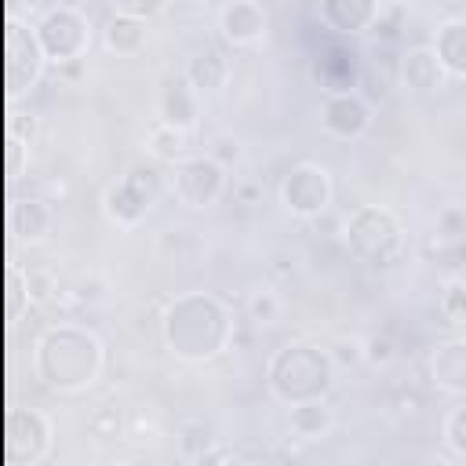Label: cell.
Instances as JSON below:
<instances>
[{
    "label": "cell",
    "mask_w": 466,
    "mask_h": 466,
    "mask_svg": "<svg viewBox=\"0 0 466 466\" xmlns=\"http://www.w3.org/2000/svg\"><path fill=\"white\" fill-rule=\"evenodd\" d=\"M160 339L178 360H215L233 342V309L211 291H182L160 317Z\"/></svg>",
    "instance_id": "6da1fadb"
},
{
    "label": "cell",
    "mask_w": 466,
    "mask_h": 466,
    "mask_svg": "<svg viewBox=\"0 0 466 466\" xmlns=\"http://www.w3.org/2000/svg\"><path fill=\"white\" fill-rule=\"evenodd\" d=\"M397 357H400V350H397V339H393L390 331H375V335L364 339V364H368V368L382 371V368H390Z\"/></svg>",
    "instance_id": "484cf974"
},
{
    "label": "cell",
    "mask_w": 466,
    "mask_h": 466,
    "mask_svg": "<svg viewBox=\"0 0 466 466\" xmlns=\"http://www.w3.org/2000/svg\"><path fill=\"white\" fill-rule=\"evenodd\" d=\"M331 430H335V408L328 404V397L288 404V433L295 441L313 444V441H324Z\"/></svg>",
    "instance_id": "ac0fdd59"
},
{
    "label": "cell",
    "mask_w": 466,
    "mask_h": 466,
    "mask_svg": "<svg viewBox=\"0 0 466 466\" xmlns=\"http://www.w3.org/2000/svg\"><path fill=\"white\" fill-rule=\"evenodd\" d=\"M175 444H178V459L182 462H200L215 448V430L208 422H182Z\"/></svg>",
    "instance_id": "cb8c5ba5"
},
{
    "label": "cell",
    "mask_w": 466,
    "mask_h": 466,
    "mask_svg": "<svg viewBox=\"0 0 466 466\" xmlns=\"http://www.w3.org/2000/svg\"><path fill=\"white\" fill-rule=\"evenodd\" d=\"M226 178L229 167H222L211 153H197V157H182L171 171V193L182 208H211L218 204V197L226 193Z\"/></svg>",
    "instance_id": "8992f818"
},
{
    "label": "cell",
    "mask_w": 466,
    "mask_h": 466,
    "mask_svg": "<svg viewBox=\"0 0 466 466\" xmlns=\"http://www.w3.org/2000/svg\"><path fill=\"white\" fill-rule=\"evenodd\" d=\"M208 153H211L222 167H237V164L244 160V142H240L237 135H215L211 146H208Z\"/></svg>",
    "instance_id": "83f0119b"
},
{
    "label": "cell",
    "mask_w": 466,
    "mask_h": 466,
    "mask_svg": "<svg viewBox=\"0 0 466 466\" xmlns=\"http://www.w3.org/2000/svg\"><path fill=\"white\" fill-rule=\"evenodd\" d=\"M346 248L353 258H360L364 266H375V269H386L400 258L404 251V226L400 218L382 208V204H364L357 208L350 218H346Z\"/></svg>",
    "instance_id": "277c9868"
},
{
    "label": "cell",
    "mask_w": 466,
    "mask_h": 466,
    "mask_svg": "<svg viewBox=\"0 0 466 466\" xmlns=\"http://www.w3.org/2000/svg\"><path fill=\"white\" fill-rule=\"evenodd\" d=\"M284 295L277 291V288H269V284H258V288H251L248 291V299H244V313H248V320L255 324V328H273V324H280L284 320Z\"/></svg>",
    "instance_id": "7402d4cb"
},
{
    "label": "cell",
    "mask_w": 466,
    "mask_h": 466,
    "mask_svg": "<svg viewBox=\"0 0 466 466\" xmlns=\"http://www.w3.org/2000/svg\"><path fill=\"white\" fill-rule=\"evenodd\" d=\"M328 353H331V360H335V368H353V364H360L364 360V339H335L331 346H328Z\"/></svg>",
    "instance_id": "f1b7e54d"
},
{
    "label": "cell",
    "mask_w": 466,
    "mask_h": 466,
    "mask_svg": "<svg viewBox=\"0 0 466 466\" xmlns=\"http://www.w3.org/2000/svg\"><path fill=\"white\" fill-rule=\"evenodd\" d=\"M47 69V55L40 47L36 29L15 25L7 33V84L15 91H33Z\"/></svg>",
    "instance_id": "8fae6325"
},
{
    "label": "cell",
    "mask_w": 466,
    "mask_h": 466,
    "mask_svg": "<svg viewBox=\"0 0 466 466\" xmlns=\"http://www.w3.org/2000/svg\"><path fill=\"white\" fill-rule=\"evenodd\" d=\"M269 15L258 0H229L218 11V36L229 47H255L266 40Z\"/></svg>",
    "instance_id": "7c38bea8"
},
{
    "label": "cell",
    "mask_w": 466,
    "mask_h": 466,
    "mask_svg": "<svg viewBox=\"0 0 466 466\" xmlns=\"http://www.w3.org/2000/svg\"><path fill=\"white\" fill-rule=\"evenodd\" d=\"M171 0H109L113 15H135V18H157Z\"/></svg>",
    "instance_id": "f546056e"
},
{
    "label": "cell",
    "mask_w": 466,
    "mask_h": 466,
    "mask_svg": "<svg viewBox=\"0 0 466 466\" xmlns=\"http://www.w3.org/2000/svg\"><path fill=\"white\" fill-rule=\"evenodd\" d=\"M36 36H40V47L47 55V62L55 66H69V62H80L95 40L91 33V18L73 7V4H51L36 15L33 22Z\"/></svg>",
    "instance_id": "5b68a950"
},
{
    "label": "cell",
    "mask_w": 466,
    "mask_h": 466,
    "mask_svg": "<svg viewBox=\"0 0 466 466\" xmlns=\"http://www.w3.org/2000/svg\"><path fill=\"white\" fill-rule=\"evenodd\" d=\"M106 364L102 339L84 324H51L33 346V368L36 379L55 393H80L95 386Z\"/></svg>",
    "instance_id": "7a4b0ae2"
},
{
    "label": "cell",
    "mask_w": 466,
    "mask_h": 466,
    "mask_svg": "<svg viewBox=\"0 0 466 466\" xmlns=\"http://www.w3.org/2000/svg\"><path fill=\"white\" fill-rule=\"evenodd\" d=\"M146 36H149L146 18H135V15H113V18L102 25V44H106V51L116 55V58L138 55V51L146 47Z\"/></svg>",
    "instance_id": "ffe728a7"
},
{
    "label": "cell",
    "mask_w": 466,
    "mask_h": 466,
    "mask_svg": "<svg viewBox=\"0 0 466 466\" xmlns=\"http://www.w3.org/2000/svg\"><path fill=\"white\" fill-rule=\"evenodd\" d=\"M444 66L448 76L466 80V18H444L433 29V44H430Z\"/></svg>",
    "instance_id": "d6986e66"
},
{
    "label": "cell",
    "mask_w": 466,
    "mask_h": 466,
    "mask_svg": "<svg viewBox=\"0 0 466 466\" xmlns=\"http://www.w3.org/2000/svg\"><path fill=\"white\" fill-rule=\"evenodd\" d=\"M51 419L40 408H11L7 411V455L15 466H36L51 451Z\"/></svg>",
    "instance_id": "9c48e42d"
},
{
    "label": "cell",
    "mask_w": 466,
    "mask_h": 466,
    "mask_svg": "<svg viewBox=\"0 0 466 466\" xmlns=\"http://www.w3.org/2000/svg\"><path fill=\"white\" fill-rule=\"evenodd\" d=\"M397 76H400V84H404L408 91H415V95H433V91H441L444 80H448V73H444L437 51H433L430 44L408 47V51L400 55Z\"/></svg>",
    "instance_id": "5bb4252c"
},
{
    "label": "cell",
    "mask_w": 466,
    "mask_h": 466,
    "mask_svg": "<svg viewBox=\"0 0 466 466\" xmlns=\"http://www.w3.org/2000/svg\"><path fill=\"white\" fill-rule=\"evenodd\" d=\"M229 76H233V62L226 55V47H218V44L197 47L193 58L186 62V80L197 95H222Z\"/></svg>",
    "instance_id": "4fadbf2b"
},
{
    "label": "cell",
    "mask_w": 466,
    "mask_h": 466,
    "mask_svg": "<svg viewBox=\"0 0 466 466\" xmlns=\"http://www.w3.org/2000/svg\"><path fill=\"white\" fill-rule=\"evenodd\" d=\"M186 4H204V0H186Z\"/></svg>",
    "instance_id": "1f68e13d"
},
{
    "label": "cell",
    "mask_w": 466,
    "mask_h": 466,
    "mask_svg": "<svg viewBox=\"0 0 466 466\" xmlns=\"http://www.w3.org/2000/svg\"><path fill=\"white\" fill-rule=\"evenodd\" d=\"M441 313L451 320V324H466V280H448L444 291H441Z\"/></svg>",
    "instance_id": "4316f807"
},
{
    "label": "cell",
    "mask_w": 466,
    "mask_h": 466,
    "mask_svg": "<svg viewBox=\"0 0 466 466\" xmlns=\"http://www.w3.org/2000/svg\"><path fill=\"white\" fill-rule=\"evenodd\" d=\"M441 441L455 459H466V400L455 404L441 422Z\"/></svg>",
    "instance_id": "d4e9b609"
},
{
    "label": "cell",
    "mask_w": 466,
    "mask_h": 466,
    "mask_svg": "<svg viewBox=\"0 0 466 466\" xmlns=\"http://www.w3.org/2000/svg\"><path fill=\"white\" fill-rule=\"evenodd\" d=\"M317 7H320V22L346 36L375 29L382 15V0H317Z\"/></svg>",
    "instance_id": "9a60e30c"
},
{
    "label": "cell",
    "mask_w": 466,
    "mask_h": 466,
    "mask_svg": "<svg viewBox=\"0 0 466 466\" xmlns=\"http://www.w3.org/2000/svg\"><path fill=\"white\" fill-rule=\"evenodd\" d=\"M320 127L339 142H353L371 127V106L357 91H328L320 102Z\"/></svg>",
    "instance_id": "30bf717a"
},
{
    "label": "cell",
    "mask_w": 466,
    "mask_h": 466,
    "mask_svg": "<svg viewBox=\"0 0 466 466\" xmlns=\"http://www.w3.org/2000/svg\"><path fill=\"white\" fill-rule=\"evenodd\" d=\"M197 98H200V95L189 87L186 76H182V80H167V84L160 87V95H157V116H160L164 124L178 127V131H193L197 120H200V102H197Z\"/></svg>",
    "instance_id": "e0dca14e"
},
{
    "label": "cell",
    "mask_w": 466,
    "mask_h": 466,
    "mask_svg": "<svg viewBox=\"0 0 466 466\" xmlns=\"http://www.w3.org/2000/svg\"><path fill=\"white\" fill-rule=\"evenodd\" d=\"M280 204L295 218H320L331 208V175L317 160H299L280 178Z\"/></svg>",
    "instance_id": "52a82bcc"
},
{
    "label": "cell",
    "mask_w": 466,
    "mask_h": 466,
    "mask_svg": "<svg viewBox=\"0 0 466 466\" xmlns=\"http://www.w3.org/2000/svg\"><path fill=\"white\" fill-rule=\"evenodd\" d=\"M153 197H157V178H153V171L135 167V171H127L120 182H113V186L106 189L102 211H106V218H109L113 226L131 229V226H138V222L149 215Z\"/></svg>",
    "instance_id": "ba28073f"
},
{
    "label": "cell",
    "mask_w": 466,
    "mask_h": 466,
    "mask_svg": "<svg viewBox=\"0 0 466 466\" xmlns=\"http://www.w3.org/2000/svg\"><path fill=\"white\" fill-rule=\"evenodd\" d=\"M430 379L441 393L466 397V339H444L430 353Z\"/></svg>",
    "instance_id": "2e32d148"
},
{
    "label": "cell",
    "mask_w": 466,
    "mask_h": 466,
    "mask_svg": "<svg viewBox=\"0 0 466 466\" xmlns=\"http://www.w3.org/2000/svg\"><path fill=\"white\" fill-rule=\"evenodd\" d=\"M186 135H189V131H178V127L157 120V124L149 127V135H146V146H149V153H153L157 160L178 164V160L186 157Z\"/></svg>",
    "instance_id": "603a6c76"
},
{
    "label": "cell",
    "mask_w": 466,
    "mask_h": 466,
    "mask_svg": "<svg viewBox=\"0 0 466 466\" xmlns=\"http://www.w3.org/2000/svg\"><path fill=\"white\" fill-rule=\"evenodd\" d=\"M335 360L317 342H288L266 364V386L280 404L328 397L335 386Z\"/></svg>",
    "instance_id": "3957f363"
},
{
    "label": "cell",
    "mask_w": 466,
    "mask_h": 466,
    "mask_svg": "<svg viewBox=\"0 0 466 466\" xmlns=\"http://www.w3.org/2000/svg\"><path fill=\"white\" fill-rule=\"evenodd\" d=\"M51 226H55V211H51L44 200H36V197L18 200V204L11 208V233H15L22 244H29V248L40 244V240H47Z\"/></svg>",
    "instance_id": "44dd1931"
},
{
    "label": "cell",
    "mask_w": 466,
    "mask_h": 466,
    "mask_svg": "<svg viewBox=\"0 0 466 466\" xmlns=\"http://www.w3.org/2000/svg\"><path fill=\"white\" fill-rule=\"evenodd\" d=\"M87 426H91V433H95V437L109 441V437H116V433H120V415H116L113 408H102V411H95V415L87 419Z\"/></svg>",
    "instance_id": "4dcf8cb0"
}]
</instances>
